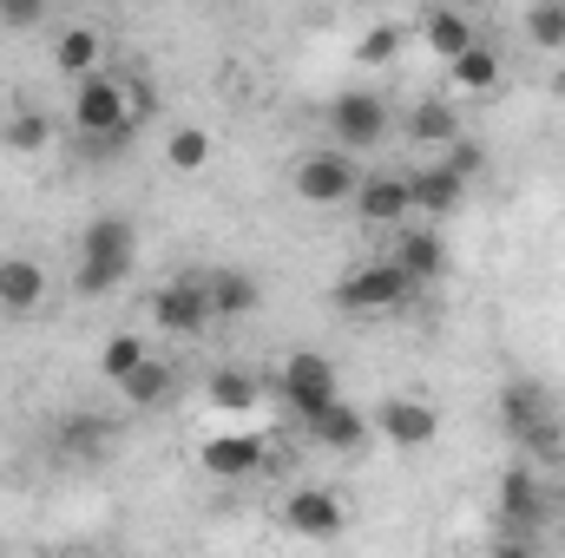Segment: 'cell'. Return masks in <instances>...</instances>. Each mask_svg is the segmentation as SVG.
<instances>
[{
    "label": "cell",
    "mask_w": 565,
    "mask_h": 558,
    "mask_svg": "<svg viewBox=\"0 0 565 558\" xmlns=\"http://www.w3.org/2000/svg\"><path fill=\"white\" fill-rule=\"evenodd\" d=\"M408 139L415 144H460V119H454V106L447 99H422L415 112H408Z\"/></svg>",
    "instance_id": "20"
},
{
    "label": "cell",
    "mask_w": 565,
    "mask_h": 558,
    "mask_svg": "<svg viewBox=\"0 0 565 558\" xmlns=\"http://www.w3.org/2000/svg\"><path fill=\"white\" fill-rule=\"evenodd\" d=\"M277 395H282V408L302 420V427H309L316 415H329V408L342 401V395H335V368H329L316 348H302V355H289V362H282Z\"/></svg>",
    "instance_id": "4"
},
{
    "label": "cell",
    "mask_w": 565,
    "mask_h": 558,
    "mask_svg": "<svg viewBox=\"0 0 565 558\" xmlns=\"http://www.w3.org/2000/svg\"><path fill=\"white\" fill-rule=\"evenodd\" d=\"M204 466L224 473V480H244V473L264 466V440H250V433H217V440L204 447Z\"/></svg>",
    "instance_id": "18"
},
{
    "label": "cell",
    "mask_w": 565,
    "mask_h": 558,
    "mask_svg": "<svg viewBox=\"0 0 565 558\" xmlns=\"http://www.w3.org/2000/svg\"><path fill=\"white\" fill-rule=\"evenodd\" d=\"M126 126H139V119H132V86H126V79L93 73V79L73 86V132H79V139H106V132H126Z\"/></svg>",
    "instance_id": "3"
},
{
    "label": "cell",
    "mask_w": 565,
    "mask_h": 558,
    "mask_svg": "<svg viewBox=\"0 0 565 558\" xmlns=\"http://www.w3.org/2000/svg\"><path fill=\"white\" fill-rule=\"evenodd\" d=\"M106 440H113V420H99V415H66V427H60V447L73 460H99Z\"/></svg>",
    "instance_id": "23"
},
{
    "label": "cell",
    "mask_w": 565,
    "mask_h": 558,
    "mask_svg": "<svg viewBox=\"0 0 565 558\" xmlns=\"http://www.w3.org/2000/svg\"><path fill=\"white\" fill-rule=\"evenodd\" d=\"M526 33H533L546 53H565V0H546V7H533V13H526Z\"/></svg>",
    "instance_id": "27"
},
{
    "label": "cell",
    "mask_w": 565,
    "mask_h": 558,
    "mask_svg": "<svg viewBox=\"0 0 565 558\" xmlns=\"http://www.w3.org/2000/svg\"><path fill=\"white\" fill-rule=\"evenodd\" d=\"M408 296H415V282L402 277L388 257H375V264H362V270H349L335 282V309H349V315H388Z\"/></svg>",
    "instance_id": "5"
},
{
    "label": "cell",
    "mask_w": 565,
    "mask_h": 558,
    "mask_svg": "<svg viewBox=\"0 0 565 558\" xmlns=\"http://www.w3.org/2000/svg\"><path fill=\"white\" fill-rule=\"evenodd\" d=\"M440 164H447L460 184H473V178H480V164H487V151H480L473 139H460V144H447V151H440Z\"/></svg>",
    "instance_id": "31"
},
{
    "label": "cell",
    "mask_w": 565,
    "mask_h": 558,
    "mask_svg": "<svg viewBox=\"0 0 565 558\" xmlns=\"http://www.w3.org/2000/svg\"><path fill=\"white\" fill-rule=\"evenodd\" d=\"M422 33H427V46H434L447 66L473 46V20H467V13H454V7H427V13H422Z\"/></svg>",
    "instance_id": "19"
},
{
    "label": "cell",
    "mask_w": 565,
    "mask_h": 558,
    "mask_svg": "<svg viewBox=\"0 0 565 558\" xmlns=\"http://www.w3.org/2000/svg\"><path fill=\"white\" fill-rule=\"evenodd\" d=\"M119 395H126V408H158L164 395H171V362H158V355H145L139 368L119 382Z\"/></svg>",
    "instance_id": "22"
},
{
    "label": "cell",
    "mask_w": 565,
    "mask_h": 558,
    "mask_svg": "<svg viewBox=\"0 0 565 558\" xmlns=\"http://www.w3.org/2000/svg\"><path fill=\"white\" fill-rule=\"evenodd\" d=\"M355 184H362V171H355V158L335 151V144L296 158V197H302V204H355Z\"/></svg>",
    "instance_id": "6"
},
{
    "label": "cell",
    "mask_w": 565,
    "mask_h": 558,
    "mask_svg": "<svg viewBox=\"0 0 565 558\" xmlns=\"http://www.w3.org/2000/svg\"><path fill=\"white\" fill-rule=\"evenodd\" d=\"M500 427L533 453V460H559L565 453V433H559V408L540 382H507L500 388Z\"/></svg>",
    "instance_id": "2"
},
{
    "label": "cell",
    "mask_w": 565,
    "mask_h": 558,
    "mask_svg": "<svg viewBox=\"0 0 565 558\" xmlns=\"http://www.w3.org/2000/svg\"><path fill=\"white\" fill-rule=\"evenodd\" d=\"M132 264H139V230H132V217H99V224H86V237H79V296H106V289H119V282L132 277Z\"/></svg>",
    "instance_id": "1"
},
{
    "label": "cell",
    "mask_w": 565,
    "mask_h": 558,
    "mask_svg": "<svg viewBox=\"0 0 565 558\" xmlns=\"http://www.w3.org/2000/svg\"><path fill=\"white\" fill-rule=\"evenodd\" d=\"M46 302V270L33 257H7L0 264V309L7 315H33Z\"/></svg>",
    "instance_id": "14"
},
{
    "label": "cell",
    "mask_w": 565,
    "mask_h": 558,
    "mask_svg": "<svg viewBox=\"0 0 565 558\" xmlns=\"http://www.w3.org/2000/svg\"><path fill=\"white\" fill-rule=\"evenodd\" d=\"M40 20H46L40 0H7V7H0V26H40Z\"/></svg>",
    "instance_id": "33"
},
{
    "label": "cell",
    "mask_w": 565,
    "mask_h": 558,
    "mask_svg": "<svg viewBox=\"0 0 565 558\" xmlns=\"http://www.w3.org/2000/svg\"><path fill=\"white\" fill-rule=\"evenodd\" d=\"M151 315H158V329H171V335H204L211 329V282L204 277H178L164 282L158 296H151Z\"/></svg>",
    "instance_id": "8"
},
{
    "label": "cell",
    "mask_w": 565,
    "mask_h": 558,
    "mask_svg": "<svg viewBox=\"0 0 565 558\" xmlns=\"http://www.w3.org/2000/svg\"><path fill=\"white\" fill-rule=\"evenodd\" d=\"M171 164H178V171H204V164H211V132L178 126V132H171Z\"/></svg>",
    "instance_id": "29"
},
{
    "label": "cell",
    "mask_w": 565,
    "mask_h": 558,
    "mask_svg": "<svg viewBox=\"0 0 565 558\" xmlns=\"http://www.w3.org/2000/svg\"><path fill=\"white\" fill-rule=\"evenodd\" d=\"M553 93H559V99H565V66H559V79H553Z\"/></svg>",
    "instance_id": "34"
},
{
    "label": "cell",
    "mask_w": 565,
    "mask_h": 558,
    "mask_svg": "<svg viewBox=\"0 0 565 558\" xmlns=\"http://www.w3.org/2000/svg\"><path fill=\"white\" fill-rule=\"evenodd\" d=\"M408 211H415V204H408V178L375 171V178L355 184V217H362V224H402Z\"/></svg>",
    "instance_id": "13"
},
{
    "label": "cell",
    "mask_w": 565,
    "mask_h": 558,
    "mask_svg": "<svg viewBox=\"0 0 565 558\" xmlns=\"http://www.w3.org/2000/svg\"><path fill=\"white\" fill-rule=\"evenodd\" d=\"M309 433H316V440H322L329 453H355V447H362V440L375 433V420L362 415V408H349V401H335L329 415L309 420Z\"/></svg>",
    "instance_id": "17"
},
{
    "label": "cell",
    "mask_w": 565,
    "mask_h": 558,
    "mask_svg": "<svg viewBox=\"0 0 565 558\" xmlns=\"http://www.w3.org/2000/svg\"><path fill=\"white\" fill-rule=\"evenodd\" d=\"M211 282V309L217 315H231V322H244V315H257V302H264V282L250 277V270H217V277H204Z\"/></svg>",
    "instance_id": "16"
},
{
    "label": "cell",
    "mask_w": 565,
    "mask_h": 558,
    "mask_svg": "<svg viewBox=\"0 0 565 558\" xmlns=\"http://www.w3.org/2000/svg\"><path fill=\"white\" fill-rule=\"evenodd\" d=\"M460 197H467V184H460V178H454L440 158H434L427 171H415V178H408V204H415V211H427V217H447V211H460Z\"/></svg>",
    "instance_id": "15"
},
{
    "label": "cell",
    "mask_w": 565,
    "mask_h": 558,
    "mask_svg": "<svg viewBox=\"0 0 565 558\" xmlns=\"http://www.w3.org/2000/svg\"><path fill=\"white\" fill-rule=\"evenodd\" d=\"M329 132H335V151H375L388 139V99L382 93H335Z\"/></svg>",
    "instance_id": "7"
},
{
    "label": "cell",
    "mask_w": 565,
    "mask_h": 558,
    "mask_svg": "<svg viewBox=\"0 0 565 558\" xmlns=\"http://www.w3.org/2000/svg\"><path fill=\"white\" fill-rule=\"evenodd\" d=\"M7 144H13V151H46V144H53V126H46V112H13V126H7Z\"/></svg>",
    "instance_id": "30"
},
{
    "label": "cell",
    "mask_w": 565,
    "mask_h": 558,
    "mask_svg": "<svg viewBox=\"0 0 565 558\" xmlns=\"http://www.w3.org/2000/svg\"><path fill=\"white\" fill-rule=\"evenodd\" d=\"M454 86H460V93H493V86H500V53L473 40V46L454 60Z\"/></svg>",
    "instance_id": "24"
},
{
    "label": "cell",
    "mask_w": 565,
    "mask_h": 558,
    "mask_svg": "<svg viewBox=\"0 0 565 558\" xmlns=\"http://www.w3.org/2000/svg\"><path fill=\"white\" fill-rule=\"evenodd\" d=\"M53 66H60L66 79H93V66H99V33H93V26H66L60 46H53Z\"/></svg>",
    "instance_id": "21"
},
{
    "label": "cell",
    "mask_w": 565,
    "mask_h": 558,
    "mask_svg": "<svg viewBox=\"0 0 565 558\" xmlns=\"http://www.w3.org/2000/svg\"><path fill=\"white\" fill-rule=\"evenodd\" d=\"M388 264L422 289V282L447 277V244H440V230H402V237H395V250H388Z\"/></svg>",
    "instance_id": "12"
},
{
    "label": "cell",
    "mask_w": 565,
    "mask_h": 558,
    "mask_svg": "<svg viewBox=\"0 0 565 558\" xmlns=\"http://www.w3.org/2000/svg\"><path fill=\"white\" fill-rule=\"evenodd\" d=\"M533 526H546V486H540L533 466H513V473L500 480L493 533H526V539H533Z\"/></svg>",
    "instance_id": "10"
},
{
    "label": "cell",
    "mask_w": 565,
    "mask_h": 558,
    "mask_svg": "<svg viewBox=\"0 0 565 558\" xmlns=\"http://www.w3.org/2000/svg\"><path fill=\"white\" fill-rule=\"evenodd\" d=\"M487 558H540V546H533L526 533H493V546H487Z\"/></svg>",
    "instance_id": "32"
},
{
    "label": "cell",
    "mask_w": 565,
    "mask_h": 558,
    "mask_svg": "<svg viewBox=\"0 0 565 558\" xmlns=\"http://www.w3.org/2000/svg\"><path fill=\"white\" fill-rule=\"evenodd\" d=\"M211 408H224V415H250V408H257V382H250L244 368L211 375Z\"/></svg>",
    "instance_id": "25"
},
{
    "label": "cell",
    "mask_w": 565,
    "mask_h": 558,
    "mask_svg": "<svg viewBox=\"0 0 565 558\" xmlns=\"http://www.w3.org/2000/svg\"><path fill=\"white\" fill-rule=\"evenodd\" d=\"M139 362H145V342H139V335H113V342H106V355H99V368H106V382H113V388H119Z\"/></svg>",
    "instance_id": "28"
},
{
    "label": "cell",
    "mask_w": 565,
    "mask_h": 558,
    "mask_svg": "<svg viewBox=\"0 0 565 558\" xmlns=\"http://www.w3.org/2000/svg\"><path fill=\"white\" fill-rule=\"evenodd\" d=\"M369 420H375V433H388L395 447H427V440H440V415H434L427 401H415V395H388Z\"/></svg>",
    "instance_id": "11"
},
{
    "label": "cell",
    "mask_w": 565,
    "mask_h": 558,
    "mask_svg": "<svg viewBox=\"0 0 565 558\" xmlns=\"http://www.w3.org/2000/svg\"><path fill=\"white\" fill-rule=\"evenodd\" d=\"M282 526H289L296 539H342V533H349V506H342L329 486H296V493L282 500Z\"/></svg>",
    "instance_id": "9"
},
{
    "label": "cell",
    "mask_w": 565,
    "mask_h": 558,
    "mask_svg": "<svg viewBox=\"0 0 565 558\" xmlns=\"http://www.w3.org/2000/svg\"><path fill=\"white\" fill-rule=\"evenodd\" d=\"M402 40H408V33H402L395 20H382V26H369V33L355 40V60H362V66H388V60L402 53Z\"/></svg>",
    "instance_id": "26"
}]
</instances>
